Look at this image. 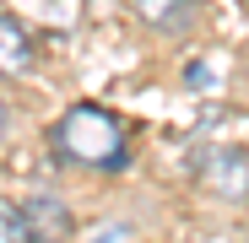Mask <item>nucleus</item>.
I'll return each instance as SVG.
<instances>
[{
  "label": "nucleus",
  "instance_id": "f257e3e1",
  "mask_svg": "<svg viewBox=\"0 0 249 243\" xmlns=\"http://www.w3.org/2000/svg\"><path fill=\"white\" fill-rule=\"evenodd\" d=\"M54 146H60V157L81 162V168H119L124 162V125L98 103H76L54 125Z\"/></svg>",
  "mask_w": 249,
  "mask_h": 243
},
{
  "label": "nucleus",
  "instance_id": "f03ea898",
  "mask_svg": "<svg viewBox=\"0 0 249 243\" xmlns=\"http://www.w3.org/2000/svg\"><path fill=\"white\" fill-rule=\"evenodd\" d=\"M200 184L212 189L217 200H249V157L233 151V146L206 151V162H200Z\"/></svg>",
  "mask_w": 249,
  "mask_h": 243
},
{
  "label": "nucleus",
  "instance_id": "7ed1b4c3",
  "mask_svg": "<svg viewBox=\"0 0 249 243\" xmlns=\"http://www.w3.org/2000/svg\"><path fill=\"white\" fill-rule=\"evenodd\" d=\"M22 216H27V232L33 238H65L71 232V211L60 206L54 194H27L22 200Z\"/></svg>",
  "mask_w": 249,
  "mask_h": 243
},
{
  "label": "nucleus",
  "instance_id": "20e7f679",
  "mask_svg": "<svg viewBox=\"0 0 249 243\" xmlns=\"http://www.w3.org/2000/svg\"><path fill=\"white\" fill-rule=\"evenodd\" d=\"M27 65H33V38H27V27H22L17 16L0 11V70H6V76H22Z\"/></svg>",
  "mask_w": 249,
  "mask_h": 243
},
{
  "label": "nucleus",
  "instance_id": "39448f33",
  "mask_svg": "<svg viewBox=\"0 0 249 243\" xmlns=\"http://www.w3.org/2000/svg\"><path fill=\"white\" fill-rule=\"evenodd\" d=\"M130 11H136L146 27H157V32H179V27H190V16H195L190 0H130Z\"/></svg>",
  "mask_w": 249,
  "mask_h": 243
},
{
  "label": "nucleus",
  "instance_id": "423d86ee",
  "mask_svg": "<svg viewBox=\"0 0 249 243\" xmlns=\"http://www.w3.org/2000/svg\"><path fill=\"white\" fill-rule=\"evenodd\" d=\"M22 238H33V232H27V216H22V206L0 200V243H22Z\"/></svg>",
  "mask_w": 249,
  "mask_h": 243
},
{
  "label": "nucleus",
  "instance_id": "0eeeda50",
  "mask_svg": "<svg viewBox=\"0 0 249 243\" xmlns=\"http://www.w3.org/2000/svg\"><path fill=\"white\" fill-rule=\"evenodd\" d=\"M0 135H6V97H0Z\"/></svg>",
  "mask_w": 249,
  "mask_h": 243
}]
</instances>
